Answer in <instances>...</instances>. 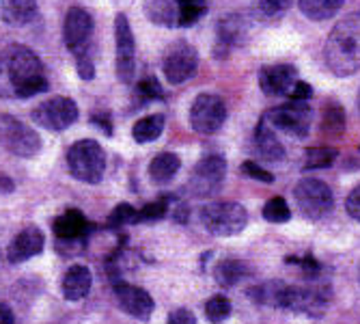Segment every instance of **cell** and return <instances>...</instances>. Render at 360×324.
Masks as SVG:
<instances>
[{"mask_svg":"<svg viewBox=\"0 0 360 324\" xmlns=\"http://www.w3.org/2000/svg\"><path fill=\"white\" fill-rule=\"evenodd\" d=\"M48 91L41 58L26 46H9L0 52V97H26Z\"/></svg>","mask_w":360,"mask_h":324,"instance_id":"obj_1","label":"cell"},{"mask_svg":"<svg viewBox=\"0 0 360 324\" xmlns=\"http://www.w3.org/2000/svg\"><path fill=\"white\" fill-rule=\"evenodd\" d=\"M326 63L333 74L352 76L360 70V13L343 18L326 42Z\"/></svg>","mask_w":360,"mask_h":324,"instance_id":"obj_2","label":"cell"},{"mask_svg":"<svg viewBox=\"0 0 360 324\" xmlns=\"http://www.w3.org/2000/svg\"><path fill=\"white\" fill-rule=\"evenodd\" d=\"M68 167H70V173L80 182H86V184L102 182L104 171H106V156H104L102 145L91 139L74 143L68 151Z\"/></svg>","mask_w":360,"mask_h":324,"instance_id":"obj_3","label":"cell"},{"mask_svg":"<svg viewBox=\"0 0 360 324\" xmlns=\"http://www.w3.org/2000/svg\"><path fill=\"white\" fill-rule=\"evenodd\" d=\"M201 223L210 234L226 238V236H236L244 230L248 223V212L233 201L207 204L201 210Z\"/></svg>","mask_w":360,"mask_h":324,"instance_id":"obj_4","label":"cell"},{"mask_svg":"<svg viewBox=\"0 0 360 324\" xmlns=\"http://www.w3.org/2000/svg\"><path fill=\"white\" fill-rule=\"evenodd\" d=\"M293 197H296L300 212L311 220H319L326 214H330L335 206V197L328 184H323L321 180H313V177L300 180L298 186L293 188Z\"/></svg>","mask_w":360,"mask_h":324,"instance_id":"obj_5","label":"cell"},{"mask_svg":"<svg viewBox=\"0 0 360 324\" xmlns=\"http://www.w3.org/2000/svg\"><path fill=\"white\" fill-rule=\"evenodd\" d=\"M0 145L15 156L30 158L41 149V139L24 121L11 115H0Z\"/></svg>","mask_w":360,"mask_h":324,"instance_id":"obj_6","label":"cell"},{"mask_svg":"<svg viewBox=\"0 0 360 324\" xmlns=\"http://www.w3.org/2000/svg\"><path fill=\"white\" fill-rule=\"evenodd\" d=\"M264 119L268 121L272 130H281V132L293 139H304L311 130L313 113L304 102H289V104L268 111Z\"/></svg>","mask_w":360,"mask_h":324,"instance_id":"obj_7","label":"cell"},{"mask_svg":"<svg viewBox=\"0 0 360 324\" xmlns=\"http://www.w3.org/2000/svg\"><path fill=\"white\" fill-rule=\"evenodd\" d=\"M226 175V162L222 156H207L194 167L188 180V192L196 199H205L222 188Z\"/></svg>","mask_w":360,"mask_h":324,"instance_id":"obj_8","label":"cell"},{"mask_svg":"<svg viewBox=\"0 0 360 324\" xmlns=\"http://www.w3.org/2000/svg\"><path fill=\"white\" fill-rule=\"evenodd\" d=\"M226 119V106L218 95L201 93L192 102L190 108V125L201 135H214L222 127Z\"/></svg>","mask_w":360,"mask_h":324,"instance_id":"obj_9","label":"cell"},{"mask_svg":"<svg viewBox=\"0 0 360 324\" xmlns=\"http://www.w3.org/2000/svg\"><path fill=\"white\" fill-rule=\"evenodd\" d=\"M115 42H117V76L129 85L136 76V44L132 28L123 13L115 18Z\"/></svg>","mask_w":360,"mask_h":324,"instance_id":"obj_10","label":"cell"},{"mask_svg":"<svg viewBox=\"0 0 360 324\" xmlns=\"http://www.w3.org/2000/svg\"><path fill=\"white\" fill-rule=\"evenodd\" d=\"M32 119L46 130L60 132V130L70 127L78 119V106L70 97H52V100L41 102L32 111Z\"/></svg>","mask_w":360,"mask_h":324,"instance_id":"obj_11","label":"cell"},{"mask_svg":"<svg viewBox=\"0 0 360 324\" xmlns=\"http://www.w3.org/2000/svg\"><path fill=\"white\" fill-rule=\"evenodd\" d=\"M196 68H199V54H196V50L186 42L173 44L167 50L165 61H162V72H165L171 85L186 82L188 78L194 76Z\"/></svg>","mask_w":360,"mask_h":324,"instance_id":"obj_12","label":"cell"},{"mask_svg":"<svg viewBox=\"0 0 360 324\" xmlns=\"http://www.w3.org/2000/svg\"><path fill=\"white\" fill-rule=\"evenodd\" d=\"M326 305H328V292L323 287L285 285L278 307L291 309V311H302L309 316H321Z\"/></svg>","mask_w":360,"mask_h":324,"instance_id":"obj_13","label":"cell"},{"mask_svg":"<svg viewBox=\"0 0 360 324\" xmlns=\"http://www.w3.org/2000/svg\"><path fill=\"white\" fill-rule=\"evenodd\" d=\"M93 35V18L89 11H84L82 7H72L65 15V24H63V37H65V46H68L76 56L86 54V46L91 42Z\"/></svg>","mask_w":360,"mask_h":324,"instance_id":"obj_14","label":"cell"},{"mask_svg":"<svg viewBox=\"0 0 360 324\" xmlns=\"http://www.w3.org/2000/svg\"><path fill=\"white\" fill-rule=\"evenodd\" d=\"M117 292V301L121 305V309L125 313H129L132 318L139 320H149L153 313V299L149 297V292L136 285L129 283H117L115 285Z\"/></svg>","mask_w":360,"mask_h":324,"instance_id":"obj_15","label":"cell"},{"mask_svg":"<svg viewBox=\"0 0 360 324\" xmlns=\"http://www.w3.org/2000/svg\"><path fill=\"white\" fill-rule=\"evenodd\" d=\"M298 80V70L293 65H268L259 72V87L266 95H289Z\"/></svg>","mask_w":360,"mask_h":324,"instance_id":"obj_16","label":"cell"},{"mask_svg":"<svg viewBox=\"0 0 360 324\" xmlns=\"http://www.w3.org/2000/svg\"><path fill=\"white\" fill-rule=\"evenodd\" d=\"M44 242H46V238H44V232L41 230H37V227H26L24 232H20L13 238L11 247H9V253H7L9 255V262L11 264L26 262L28 257L41 253Z\"/></svg>","mask_w":360,"mask_h":324,"instance_id":"obj_17","label":"cell"},{"mask_svg":"<svg viewBox=\"0 0 360 324\" xmlns=\"http://www.w3.org/2000/svg\"><path fill=\"white\" fill-rule=\"evenodd\" d=\"M255 151L266 162H281L285 158V147L276 139V130H272L264 117H261V121L255 130Z\"/></svg>","mask_w":360,"mask_h":324,"instance_id":"obj_18","label":"cell"},{"mask_svg":"<svg viewBox=\"0 0 360 324\" xmlns=\"http://www.w3.org/2000/svg\"><path fill=\"white\" fill-rule=\"evenodd\" d=\"M248 37V22L246 18L231 13L218 20V44L220 46H242Z\"/></svg>","mask_w":360,"mask_h":324,"instance_id":"obj_19","label":"cell"},{"mask_svg":"<svg viewBox=\"0 0 360 324\" xmlns=\"http://www.w3.org/2000/svg\"><path fill=\"white\" fill-rule=\"evenodd\" d=\"M91 270L82 264L72 266L63 277V294L68 301H80L89 294L91 289Z\"/></svg>","mask_w":360,"mask_h":324,"instance_id":"obj_20","label":"cell"},{"mask_svg":"<svg viewBox=\"0 0 360 324\" xmlns=\"http://www.w3.org/2000/svg\"><path fill=\"white\" fill-rule=\"evenodd\" d=\"M37 0H0V20L7 24H26L35 18Z\"/></svg>","mask_w":360,"mask_h":324,"instance_id":"obj_21","label":"cell"},{"mask_svg":"<svg viewBox=\"0 0 360 324\" xmlns=\"http://www.w3.org/2000/svg\"><path fill=\"white\" fill-rule=\"evenodd\" d=\"M52 227L60 240H76L86 232V218L80 210H68L54 220Z\"/></svg>","mask_w":360,"mask_h":324,"instance_id":"obj_22","label":"cell"},{"mask_svg":"<svg viewBox=\"0 0 360 324\" xmlns=\"http://www.w3.org/2000/svg\"><path fill=\"white\" fill-rule=\"evenodd\" d=\"M145 15L158 26H175L179 20L177 0H145Z\"/></svg>","mask_w":360,"mask_h":324,"instance_id":"obj_23","label":"cell"},{"mask_svg":"<svg viewBox=\"0 0 360 324\" xmlns=\"http://www.w3.org/2000/svg\"><path fill=\"white\" fill-rule=\"evenodd\" d=\"M179 167H181V160L177 154H171V151L158 154L149 165V177L155 184H169L177 175Z\"/></svg>","mask_w":360,"mask_h":324,"instance_id":"obj_24","label":"cell"},{"mask_svg":"<svg viewBox=\"0 0 360 324\" xmlns=\"http://www.w3.org/2000/svg\"><path fill=\"white\" fill-rule=\"evenodd\" d=\"M343 3L345 0H298L300 11L309 20H315V22L333 18L343 7Z\"/></svg>","mask_w":360,"mask_h":324,"instance_id":"obj_25","label":"cell"},{"mask_svg":"<svg viewBox=\"0 0 360 324\" xmlns=\"http://www.w3.org/2000/svg\"><path fill=\"white\" fill-rule=\"evenodd\" d=\"M162 130H165V115H149L134 123L132 137L136 143H151L162 135Z\"/></svg>","mask_w":360,"mask_h":324,"instance_id":"obj_26","label":"cell"},{"mask_svg":"<svg viewBox=\"0 0 360 324\" xmlns=\"http://www.w3.org/2000/svg\"><path fill=\"white\" fill-rule=\"evenodd\" d=\"M244 275H246V266L240 262V259H236V257L222 259V262H220V264L216 266V270H214V277H216L218 285H222V287H231V285H236L238 281L244 279Z\"/></svg>","mask_w":360,"mask_h":324,"instance_id":"obj_27","label":"cell"},{"mask_svg":"<svg viewBox=\"0 0 360 324\" xmlns=\"http://www.w3.org/2000/svg\"><path fill=\"white\" fill-rule=\"evenodd\" d=\"M283 289H285L283 281H266V283H261V285L248 289V297L255 303L278 307L281 305V297H283Z\"/></svg>","mask_w":360,"mask_h":324,"instance_id":"obj_28","label":"cell"},{"mask_svg":"<svg viewBox=\"0 0 360 324\" xmlns=\"http://www.w3.org/2000/svg\"><path fill=\"white\" fill-rule=\"evenodd\" d=\"M321 130L323 135H333L339 137L345 130V113L339 104H328L323 108V121H321Z\"/></svg>","mask_w":360,"mask_h":324,"instance_id":"obj_29","label":"cell"},{"mask_svg":"<svg viewBox=\"0 0 360 324\" xmlns=\"http://www.w3.org/2000/svg\"><path fill=\"white\" fill-rule=\"evenodd\" d=\"M291 7V0H255V13L261 20H278Z\"/></svg>","mask_w":360,"mask_h":324,"instance_id":"obj_30","label":"cell"},{"mask_svg":"<svg viewBox=\"0 0 360 324\" xmlns=\"http://www.w3.org/2000/svg\"><path fill=\"white\" fill-rule=\"evenodd\" d=\"M337 160V149L333 147H313L304 156V169H326Z\"/></svg>","mask_w":360,"mask_h":324,"instance_id":"obj_31","label":"cell"},{"mask_svg":"<svg viewBox=\"0 0 360 324\" xmlns=\"http://www.w3.org/2000/svg\"><path fill=\"white\" fill-rule=\"evenodd\" d=\"M177 5H179V20H177L179 26L194 24L207 9L205 0H177Z\"/></svg>","mask_w":360,"mask_h":324,"instance_id":"obj_32","label":"cell"},{"mask_svg":"<svg viewBox=\"0 0 360 324\" xmlns=\"http://www.w3.org/2000/svg\"><path fill=\"white\" fill-rule=\"evenodd\" d=\"M229 316H231V301H229L226 297H214V299L207 301V305H205V318L212 324H220Z\"/></svg>","mask_w":360,"mask_h":324,"instance_id":"obj_33","label":"cell"},{"mask_svg":"<svg viewBox=\"0 0 360 324\" xmlns=\"http://www.w3.org/2000/svg\"><path fill=\"white\" fill-rule=\"evenodd\" d=\"M264 218L270 223H287L291 218V210L287 206V201L283 197H272L266 206H264Z\"/></svg>","mask_w":360,"mask_h":324,"instance_id":"obj_34","label":"cell"},{"mask_svg":"<svg viewBox=\"0 0 360 324\" xmlns=\"http://www.w3.org/2000/svg\"><path fill=\"white\" fill-rule=\"evenodd\" d=\"M136 95L143 97V102H149V100H160V97L165 95V91H162L155 78H143L136 87Z\"/></svg>","mask_w":360,"mask_h":324,"instance_id":"obj_35","label":"cell"},{"mask_svg":"<svg viewBox=\"0 0 360 324\" xmlns=\"http://www.w3.org/2000/svg\"><path fill=\"white\" fill-rule=\"evenodd\" d=\"M139 220V212L129 206V204H121V206H117L115 208V212L110 214V218H108V223L112 225V227H119V225H127V223H136Z\"/></svg>","mask_w":360,"mask_h":324,"instance_id":"obj_36","label":"cell"},{"mask_svg":"<svg viewBox=\"0 0 360 324\" xmlns=\"http://www.w3.org/2000/svg\"><path fill=\"white\" fill-rule=\"evenodd\" d=\"M169 212V201L167 199H160L155 204H149L145 206L141 212H139V220H160Z\"/></svg>","mask_w":360,"mask_h":324,"instance_id":"obj_37","label":"cell"},{"mask_svg":"<svg viewBox=\"0 0 360 324\" xmlns=\"http://www.w3.org/2000/svg\"><path fill=\"white\" fill-rule=\"evenodd\" d=\"M242 171L248 175V177H252V180H259V182H266V184H272L274 182V175L270 173V171H266V169H261L257 162H252V160H246L244 165H242Z\"/></svg>","mask_w":360,"mask_h":324,"instance_id":"obj_38","label":"cell"},{"mask_svg":"<svg viewBox=\"0 0 360 324\" xmlns=\"http://www.w3.org/2000/svg\"><path fill=\"white\" fill-rule=\"evenodd\" d=\"M311 95H313L311 85H307L304 80H296V85L291 87L287 97H291V102H304V100H309Z\"/></svg>","mask_w":360,"mask_h":324,"instance_id":"obj_39","label":"cell"},{"mask_svg":"<svg viewBox=\"0 0 360 324\" xmlns=\"http://www.w3.org/2000/svg\"><path fill=\"white\" fill-rule=\"evenodd\" d=\"M345 210L352 218L360 220V186H356L345 199Z\"/></svg>","mask_w":360,"mask_h":324,"instance_id":"obj_40","label":"cell"},{"mask_svg":"<svg viewBox=\"0 0 360 324\" xmlns=\"http://www.w3.org/2000/svg\"><path fill=\"white\" fill-rule=\"evenodd\" d=\"M169 324H196V318L190 309L186 307H179L175 311H171L169 316Z\"/></svg>","mask_w":360,"mask_h":324,"instance_id":"obj_41","label":"cell"},{"mask_svg":"<svg viewBox=\"0 0 360 324\" xmlns=\"http://www.w3.org/2000/svg\"><path fill=\"white\" fill-rule=\"evenodd\" d=\"M78 74L82 80H91L95 76V68H93V61L86 56V54H80L78 56Z\"/></svg>","mask_w":360,"mask_h":324,"instance_id":"obj_42","label":"cell"},{"mask_svg":"<svg viewBox=\"0 0 360 324\" xmlns=\"http://www.w3.org/2000/svg\"><path fill=\"white\" fill-rule=\"evenodd\" d=\"M0 324H13V313L7 305H0Z\"/></svg>","mask_w":360,"mask_h":324,"instance_id":"obj_43","label":"cell"},{"mask_svg":"<svg viewBox=\"0 0 360 324\" xmlns=\"http://www.w3.org/2000/svg\"><path fill=\"white\" fill-rule=\"evenodd\" d=\"M358 111H360V93H358Z\"/></svg>","mask_w":360,"mask_h":324,"instance_id":"obj_44","label":"cell"},{"mask_svg":"<svg viewBox=\"0 0 360 324\" xmlns=\"http://www.w3.org/2000/svg\"><path fill=\"white\" fill-rule=\"evenodd\" d=\"M358 281H360V264H358Z\"/></svg>","mask_w":360,"mask_h":324,"instance_id":"obj_45","label":"cell"}]
</instances>
